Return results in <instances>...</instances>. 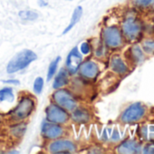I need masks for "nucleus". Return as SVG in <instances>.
Wrapping results in <instances>:
<instances>
[{
    "label": "nucleus",
    "mask_w": 154,
    "mask_h": 154,
    "mask_svg": "<svg viewBox=\"0 0 154 154\" xmlns=\"http://www.w3.org/2000/svg\"><path fill=\"white\" fill-rule=\"evenodd\" d=\"M81 52L84 54H87L90 53V45H88V43H83L81 45Z\"/></svg>",
    "instance_id": "obj_24"
},
{
    "label": "nucleus",
    "mask_w": 154,
    "mask_h": 154,
    "mask_svg": "<svg viewBox=\"0 0 154 154\" xmlns=\"http://www.w3.org/2000/svg\"><path fill=\"white\" fill-rule=\"evenodd\" d=\"M82 14H83V8L81 7H77L74 9L73 13H72V19H71V22H70L68 27L65 28V30L63 31V34H66L68 31H70L75 26L76 23L79 22V20H80V18L82 17Z\"/></svg>",
    "instance_id": "obj_16"
},
{
    "label": "nucleus",
    "mask_w": 154,
    "mask_h": 154,
    "mask_svg": "<svg viewBox=\"0 0 154 154\" xmlns=\"http://www.w3.org/2000/svg\"><path fill=\"white\" fill-rule=\"evenodd\" d=\"M46 119L50 122L54 123H63L67 121L68 115L64 110L56 105H50L45 110Z\"/></svg>",
    "instance_id": "obj_6"
},
{
    "label": "nucleus",
    "mask_w": 154,
    "mask_h": 154,
    "mask_svg": "<svg viewBox=\"0 0 154 154\" xmlns=\"http://www.w3.org/2000/svg\"><path fill=\"white\" fill-rule=\"evenodd\" d=\"M152 0H135V2L140 7H147L151 3Z\"/></svg>",
    "instance_id": "obj_25"
},
{
    "label": "nucleus",
    "mask_w": 154,
    "mask_h": 154,
    "mask_svg": "<svg viewBox=\"0 0 154 154\" xmlns=\"http://www.w3.org/2000/svg\"><path fill=\"white\" fill-rule=\"evenodd\" d=\"M34 106H35V103L33 100L31 98L25 97L19 102L17 108L12 112V115L17 120H23L31 114L34 109Z\"/></svg>",
    "instance_id": "obj_3"
},
{
    "label": "nucleus",
    "mask_w": 154,
    "mask_h": 154,
    "mask_svg": "<svg viewBox=\"0 0 154 154\" xmlns=\"http://www.w3.org/2000/svg\"><path fill=\"white\" fill-rule=\"evenodd\" d=\"M61 60V57L58 56L55 58V60H54L50 65H49V68H48V73H47V80L50 81L52 79V77L54 76V74L55 73V71L57 69V65H58V63L60 62Z\"/></svg>",
    "instance_id": "obj_19"
},
{
    "label": "nucleus",
    "mask_w": 154,
    "mask_h": 154,
    "mask_svg": "<svg viewBox=\"0 0 154 154\" xmlns=\"http://www.w3.org/2000/svg\"><path fill=\"white\" fill-rule=\"evenodd\" d=\"M144 153H154V143H149L147 144L143 149Z\"/></svg>",
    "instance_id": "obj_23"
},
{
    "label": "nucleus",
    "mask_w": 154,
    "mask_h": 154,
    "mask_svg": "<svg viewBox=\"0 0 154 154\" xmlns=\"http://www.w3.org/2000/svg\"><path fill=\"white\" fill-rule=\"evenodd\" d=\"M54 100L58 105L66 110H72L76 107V101L73 96L66 90H58L53 95Z\"/></svg>",
    "instance_id": "obj_4"
},
{
    "label": "nucleus",
    "mask_w": 154,
    "mask_h": 154,
    "mask_svg": "<svg viewBox=\"0 0 154 154\" xmlns=\"http://www.w3.org/2000/svg\"><path fill=\"white\" fill-rule=\"evenodd\" d=\"M43 135L48 139H55L63 134V129L56 124L45 123L42 128Z\"/></svg>",
    "instance_id": "obj_10"
},
{
    "label": "nucleus",
    "mask_w": 154,
    "mask_h": 154,
    "mask_svg": "<svg viewBox=\"0 0 154 154\" xmlns=\"http://www.w3.org/2000/svg\"><path fill=\"white\" fill-rule=\"evenodd\" d=\"M44 87V80L41 77H37L34 83V91L36 94H40Z\"/></svg>",
    "instance_id": "obj_21"
},
{
    "label": "nucleus",
    "mask_w": 154,
    "mask_h": 154,
    "mask_svg": "<svg viewBox=\"0 0 154 154\" xmlns=\"http://www.w3.org/2000/svg\"><path fill=\"white\" fill-rule=\"evenodd\" d=\"M0 101H8L13 102L14 101V94L11 88L6 87L0 90Z\"/></svg>",
    "instance_id": "obj_17"
},
{
    "label": "nucleus",
    "mask_w": 154,
    "mask_h": 154,
    "mask_svg": "<svg viewBox=\"0 0 154 154\" xmlns=\"http://www.w3.org/2000/svg\"><path fill=\"white\" fill-rule=\"evenodd\" d=\"M103 40L109 47H119L122 43V35L116 26H109L103 31Z\"/></svg>",
    "instance_id": "obj_5"
},
{
    "label": "nucleus",
    "mask_w": 154,
    "mask_h": 154,
    "mask_svg": "<svg viewBox=\"0 0 154 154\" xmlns=\"http://www.w3.org/2000/svg\"><path fill=\"white\" fill-rule=\"evenodd\" d=\"M111 67L112 70L119 74H123L128 71V68L120 56H113L111 60Z\"/></svg>",
    "instance_id": "obj_13"
},
{
    "label": "nucleus",
    "mask_w": 154,
    "mask_h": 154,
    "mask_svg": "<svg viewBox=\"0 0 154 154\" xmlns=\"http://www.w3.org/2000/svg\"><path fill=\"white\" fill-rule=\"evenodd\" d=\"M72 117L74 122H79V123L86 122L90 119L89 112L86 110H85V109H77V110H75L72 112Z\"/></svg>",
    "instance_id": "obj_15"
},
{
    "label": "nucleus",
    "mask_w": 154,
    "mask_h": 154,
    "mask_svg": "<svg viewBox=\"0 0 154 154\" xmlns=\"http://www.w3.org/2000/svg\"><path fill=\"white\" fill-rule=\"evenodd\" d=\"M37 55L31 50L25 49L17 53L8 63L7 71L8 73H14L19 70L26 68L33 61L36 60Z\"/></svg>",
    "instance_id": "obj_1"
},
{
    "label": "nucleus",
    "mask_w": 154,
    "mask_h": 154,
    "mask_svg": "<svg viewBox=\"0 0 154 154\" xmlns=\"http://www.w3.org/2000/svg\"><path fill=\"white\" fill-rule=\"evenodd\" d=\"M68 84V77H67V72L64 69H61L57 76L55 77L53 87L54 89H59Z\"/></svg>",
    "instance_id": "obj_14"
},
{
    "label": "nucleus",
    "mask_w": 154,
    "mask_h": 154,
    "mask_svg": "<svg viewBox=\"0 0 154 154\" xmlns=\"http://www.w3.org/2000/svg\"><path fill=\"white\" fill-rule=\"evenodd\" d=\"M131 52V55H132L133 59H134L137 63H140L141 61H143L144 55H143V53H142L141 48H140L139 45H136L132 46Z\"/></svg>",
    "instance_id": "obj_18"
},
{
    "label": "nucleus",
    "mask_w": 154,
    "mask_h": 154,
    "mask_svg": "<svg viewBox=\"0 0 154 154\" xmlns=\"http://www.w3.org/2000/svg\"><path fill=\"white\" fill-rule=\"evenodd\" d=\"M19 17L24 20H35L38 17V15L33 11H21L19 12Z\"/></svg>",
    "instance_id": "obj_20"
},
{
    "label": "nucleus",
    "mask_w": 154,
    "mask_h": 154,
    "mask_svg": "<svg viewBox=\"0 0 154 154\" xmlns=\"http://www.w3.org/2000/svg\"><path fill=\"white\" fill-rule=\"evenodd\" d=\"M114 136H112V140H117L118 139H119V134H118V132L115 131H114V134H113Z\"/></svg>",
    "instance_id": "obj_27"
},
{
    "label": "nucleus",
    "mask_w": 154,
    "mask_h": 154,
    "mask_svg": "<svg viewBox=\"0 0 154 154\" xmlns=\"http://www.w3.org/2000/svg\"><path fill=\"white\" fill-rule=\"evenodd\" d=\"M5 83H8V84H17V85L19 84V82H18V81H16V80H8V81H5Z\"/></svg>",
    "instance_id": "obj_26"
},
{
    "label": "nucleus",
    "mask_w": 154,
    "mask_h": 154,
    "mask_svg": "<svg viewBox=\"0 0 154 154\" xmlns=\"http://www.w3.org/2000/svg\"><path fill=\"white\" fill-rule=\"evenodd\" d=\"M80 72L86 78H94L98 73V66L92 61H87L80 65Z\"/></svg>",
    "instance_id": "obj_11"
},
{
    "label": "nucleus",
    "mask_w": 154,
    "mask_h": 154,
    "mask_svg": "<svg viewBox=\"0 0 154 154\" xmlns=\"http://www.w3.org/2000/svg\"><path fill=\"white\" fill-rule=\"evenodd\" d=\"M82 55L77 47H74L68 54L66 59V67L70 73H75L82 63Z\"/></svg>",
    "instance_id": "obj_8"
},
{
    "label": "nucleus",
    "mask_w": 154,
    "mask_h": 154,
    "mask_svg": "<svg viewBox=\"0 0 154 154\" xmlns=\"http://www.w3.org/2000/svg\"><path fill=\"white\" fill-rule=\"evenodd\" d=\"M140 149V144L135 140H126L117 148L119 153H139Z\"/></svg>",
    "instance_id": "obj_12"
},
{
    "label": "nucleus",
    "mask_w": 154,
    "mask_h": 154,
    "mask_svg": "<svg viewBox=\"0 0 154 154\" xmlns=\"http://www.w3.org/2000/svg\"><path fill=\"white\" fill-rule=\"evenodd\" d=\"M49 149L54 153L72 152L75 149V145L70 140H56L50 144Z\"/></svg>",
    "instance_id": "obj_9"
},
{
    "label": "nucleus",
    "mask_w": 154,
    "mask_h": 154,
    "mask_svg": "<svg viewBox=\"0 0 154 154\" xmlns=\"http://www.w3.org/2000/svg\"><path fill=\"white\" fill-rule=\"evenodd\" d=\"M145 114V109L140 103H135L127 108L122 115V121L126 123L140 121Z\"/></svg>",
    "instance_id": "obj_2"
},
{
    "label": "nucleus",
    "mask_w": 154,
    "mask_h": 154,
    "mask_svg": "<svg viewBox=\"0 0 154 154\" xmlns=\"http://www.w3.org/2000/svg\"><path fill=\"white\" fill-rule=\"evenodd\" d=\"M122 30L129 40H134L140 32V26L135 18H128L122 25Z\"/></svg>",
    "instance_id": "obj_7"
},
{
    "label": "nucleus",
    "mask_w": 154,
    "mask_h": 154,
    "mask_svg": "<svg viewBox=\"0 0 154 154\" xmlns=\"http://www.w3.org/2000/svg\"><path fill=\"white\" fill-rule=\"evenodd\" d=\"M143 50L149 54L154 52V40H146L142 44Z\"/></svg>",
    "instance_id": "obj_22"
}]
</instances>
